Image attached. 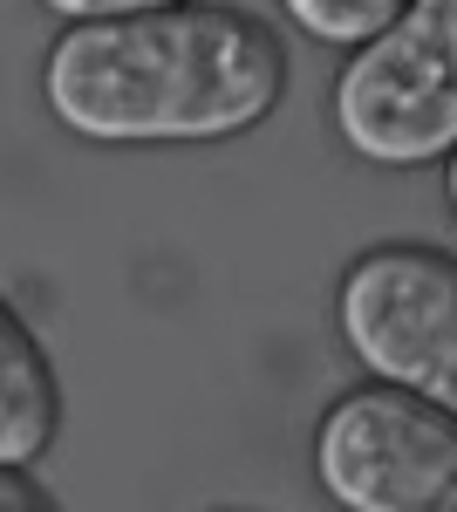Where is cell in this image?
<instances>
[{
    "label": "cell",
    "instance_id": "cell-1",
    "mask_svg": "<svg viewBox=\"0 0 457 512\" xmlns=\"http://www.w3.org/2000/svg\"><path fill=\"white\" fill-rule=\"evenodd\" d=\"M287 48L260 14L185 0L123 21H82L48 48L41 96L89 144H212L273 117Z\"/></svg>",
    "mask_w": 457,
    "mask_h": 512
},
{
    "label": "cell",
    "instance_id": "cell-2",
    "mask_svg": "<svg viewBox=\"0 0 457 512\" xmlns=\"http://www.w3.org/2000/svg\"><path fill=\"white\" fill-rule=\"evenodd\" d=\"M335 328L382 390H403L457 417V253L389 239L348 260Z\"/></svg>",
    "mask_w": 457,
    "mask_h": 512
},
{
    "label": "cell",
    "instance_id": "cell-3",
    "mask_svg": "<svg viewBox=\"0 0 457 512\" xmlns=\"http://www.w3.org/2000/svg\"><path fill=\"white\" fill-rule=\"evenodd\" d=\"M335 130L362 164L417 171L457 151V0H410L335 76Z\"/></svg>",
    "mask_w": 457,
    "mask_h": 512
},
{
    "label": "cell",
    "instance_id": "cell-4",
    "mask_svg": "<svg viewBox=\"0 0 457 512\" xmlns=\"http://www.w3.org/2000/svg\"><path fill=\"white\" fill-rule=\"evenodd\" d=\"M314 478L342 512H457V417L355 383L314 424Z\"/></svg>",
    "mask_w": 457,
    "mask_h": 512
},
{
    "label": "cell",
    "instance_id": "cell-5",
    "mask_svg": "<svg viewBox=\"0 0 457 512\" xmlns=\"http://www.w3.org/2000/svg\"><path fill=\"white\" fill-rule=\"evenodd\" d=\"M62 437V383L41 335L21 321V308L0 294V465L35 472L48 444Z\"/></svg>",
    "mask_w": 457,
    "mask_h": 512
},
{
    "label": "cell",
    "instance_id": "cell-6",
    "mask_svg": "<svg viewBox=\"0 0 457 512\" xmlns=\"http://www.w3.org/2000/svg\"><path fill=\"white\" fill-rule=\"evenodd\" d=\"M287 21L301 28L307 41H328V48H369L382 41L410 0H280Z\"/></svg>",
    "mask_w": 457,
    "mask_h": 512
},
{
    "label": "cell",
    "instance_id": "cell-7",
    "mask_svg": "<svg viewBox=\"0 0 457 512\" xmlns=\"http://www.w3.org/2000/svg\"><path fill=\"white\" fill-rule=\"evenodd\" d=\"M48 14H62L69 28L82 21H123V14H157V7H185V0H41Z\"/></svg>",
    "mask_w": 457,
    "mask_h": 512
},
{
    "label": "cell",
    "instance_id": "cell-8",
    "mask_svg": "<svg viewBox=\"0 0 457 512\" xmlns=\"http://www.w3.org/2000/svg\"><path fill=\"white\" fill-rule=\"evenodd\" d=\"M0 512H62V506L35 485V472H7L0 465Z\"/></svg>",
    "mask_w": 457,
    "mask_h": 512
},
{
    "label": "cell",
    "instance_id": "cell-9",
    "mask_svg": "<svg viewBox=\"0 0 457 512\" xmlns=\"http://www.w3.org/2000/svg\"><path fill=\"white\" fill-rule=\"evenodd\" d=\"M444 198H451V212H457V151L444 158Z\"/></svg>",
    "mask_w": 457,
    "mask_h": 512
}]
</instances>
